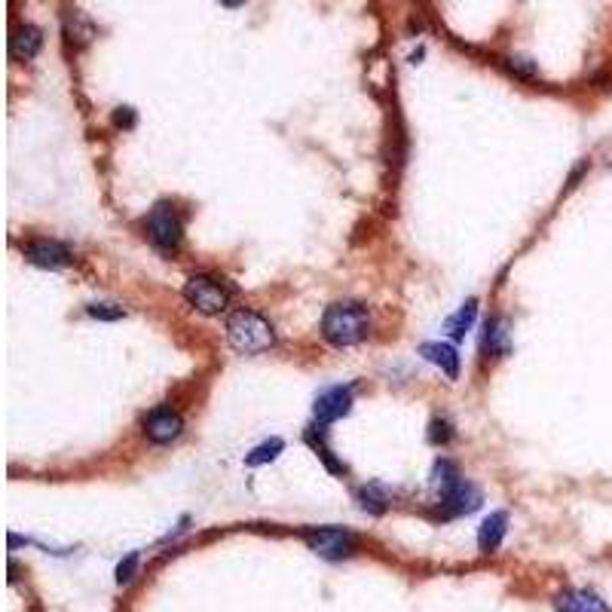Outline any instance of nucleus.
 <instances>
[{
	"mask_svg": "<svg viewBox=\"0 0 612 612\" xmlns=\"http://www.w3.org/2000/svg\"><path fill=\"white\" fill-rule=\"evenodd\" d=\"M304 542L309 545V551H315L325 560H343L358 549L356 532L343 527H306Z\"/></svg>",
	"mask_w": 612,
	"mask_h": 612,
	"instance_id": "39448f33",
	"label": "nucleus"
},
{
	"mask_svg": "<svg viewBox=\"0 0 612 612\" xmlns=\"http://www.w3.org/2000/svg\"><path fill=\"white\" fill-rule=\"evenodd\" d=\"M21 251H25L28 261L34 266H43V270H62V266H68L74 261L71 248L59 239H31V242H25Z\"/></svg>",
	"mask_w": 612,
	"mask_h": 612,
	"instance_id": "0eeeda50",
	"label": "nucleus"
},
{
	"mask_svg": "<svg viewBox=\"0 0 612 612\" xmlns=\"http://www.w3.org/2000/svg\"><path fill=\"white\" fill-rule=\"evenodd\" d=\"M474 315H478V300L469 298L463 306H459L457 315H450V319L444 322V331H448L453 340H463V337L469 334L472 325H474Z\"/></svg>",
	"mask_w": 612,
	"mask_h": 612,
	"instance_id": "4468645a",
	"label": "nucleus"
},
{
	"mask_svg": "<svg viewBox=\"0 0 612 612\" xmlns=\"http://www.w3.org/2000/svg\"><path fill=\"white\" fill-rule=\"evenodd\" d=\"M420 356L432 362L435 367H441L444 377L448 380H457L459 377V352L450 347V343H423L420 347Z\"/></svg>",
	"mask_w": 612,
	"mask_h": 612,
	"instance_id": "f8f14e48",
	"label": "nucleus"
},
{
	"mask_svg": "<svg viewBox=\"0 0 612 612\" xmlns=\"http://www.w3.org/2000/svg\"><path fill=\"white\" fill-rule=\"evenodd\" d=\"M230 294H233V291H230V288L221 282V279L205 276V272H199V276H190L184 282V300L193 309L205 313V315L224 313L227 304H230Z\"/></svg>",
	"mask_w": 612,
	"mask_h": 612,
	"instance_id": "20e7f679",
	"label": "nucleus"
},
{
	"mask_svg": "<svg viewBox=\"0 0 612 612\" xmlns=\"http://www.w3.org/2000/svg\"><path fill=\"white\" fill-rule=\"evenodd\" d=\"M358 502H362V508L371 511V515H383L389 508V490L380 484H367L358 490Z\"/></svg>",
	"mask_w": 612,
	"mask_h": 612,
	"instance_id": "2eb2a0df",
	"label": "nucleus"
},
{
	"mask_svg": "<svg viewBox=\"0 0 612 612\" xmlns=\"http://www.w3.org/2000/svg\"><path fill=\"white\" fill-rule=\"evenodd\" d=\"M506 530H508V515L506 511H493L490 517H484V524L478 530V549L484 554H493L502 545V539H506Z\"/></svg>",
	"mask_w": 612,
	"mask_h": 612,
	"instance_id": "ddd939ff",
	"label": "nucleus"
},
{
	"mask_svg": "<svg viewBox=\"0 0 612 612\" xmlns=\"http://www.w3.org/2000/svg\"><path fill=\"white\" fill-rule=\"evenodd\" d=\"M184 429V420L178 410L172 407H154L147 416H144V435L150 438L154 444H172Z\"/></svg>",
	"mask_w": 612,
	"mask_h": 612,
	"instance_id": "6e6552de",
	"label": "nucleus"
},
{
	"mask_svg": "<svg viewBox=\"0 0 612 612\" xmlns=\"http://www.w3.org/2000/svg\"><path fill=\"white\" fill-rule=\"evenodd\" d=\"M227 343L239 356H257L276 347V331H272L270 319H264L255 309H236L227 319Z\"/></svg>",
	"mask_w": 612,
	"mask_h": 612,
	"instance_id": "7ed1b4c3",
	"label": "nucleus"
},
{
	"mask_svg": "<svg viewBox=\"0 0 612 612\" xmlns=\"http://www.w3.org/2000/svg\"><path fill=\"white\" fill-rule=\"evenodd\" d=\"M117 126H126V129H132L135 126V113H132V107H120L117 111Z\"/></svg>",
	"mask_w": 612,
	"mask_h": 612,
	"instance_id": "5701e85b",
	"label": "nucleus"
},
{
	"mask_svg": "<svg viewBox=\"0 0 612 612\" xmlns=\"http://www.w3.org/2000/svg\"><path fill=\"white\" fill-rule=\"evenodd\" d=\"M450 438H453V432H450L448 420H432V426H429V441L432 444H448Z\"/></svg>",
	"mask_w": 612,
	"mask_h": 612,
	"instance_id": "4be33fe9",
	"label": "nucleus"
},
{
	"mask_svg": "<svg viewBox=\"0 0 612 612\" xmlns=\"http://www.w3.org/2000/svg\"><path fill=\"white\" fill-rule=\"evenodd\" d=\"M86 313L92 315V319H98V322H120V319H126V309L117 306V304H92Z\"/></svg>",
	"mask_w": 612,
	"mask_h": 612,
	"instance_id": "aec40b11",
	"label": "nucleus"
},
{
	"mask_svg": "<svg viewBox=\"0 0 612 612\" xmlns=\"http://www.w3.org/2000/svg\"><path fill=\"white\" fill-rule=\"evenodd\" d=\"M282 450H285V441H282V438H270V441L257 444V448L251 450L248 457H245V463H248V465H264V463H272V459H276Z\"/></svg>",
	"mask_w": 612,
	"mask_h": 612,
	"instance_id": "dca6fc26",
	"label": "nucleus"
},
{
	"mask_svg": "<svg viewBox=\"0 0 612 612\" xmlns=\"http://www.w3.org/2000/svg\"><path fill=\"white\" fill-rule=\"evenodd\" d=\"M352 407V386H331L315 398V423L319 426H328V423L347 416Z\"/></svg>",
	"mask_w": 612,
	"mask_h": 612,
	"instance_id": "1a4fd4ad",
	"label": "nucleus"
},
{
	"mask_svg": "<svg viewBox=\"0 0 612 612\" xmlns=\"http://www.w3.org/2000/svg\"><path fill=\"white\" fill-rule=\"evenodd\" d=\"M147 236H150V242H154L156 248H165V251H172V248H178V245H181L184 227H181L178 212L169 203H156L154 208H150Z\"/></svg>",
	"mask_w": 612,
	"mask_h": 612,
	"instance_id": "423d86ee",
	"label": "nucleus"
},
{
	"mask_svg": "<svg viewBox=\"0 0 612 612\" xmlns=\"http://www.w3.org/2000/svg\"><path fill=\"white\" fill-rule=\"evenodd\" d=\"M432 484L438 487V499H441L444 517L453 515H472L481 508V490L459 474L457 463L450 459H438L432 469Z\"/></svg>",
	"mask_w": 612,
	"mask_h": 612,
	"instance_id": "f03ea898",
	"label": "nucleus"
},
{
	"mask_svg": "<svg viewBox=\"0 0 612 612\" xmlns=\"http://www.w3.org/2000/svg\"><path fill=\"white\" fill-rule=\"evenodd\" d=\"M306 444H309V448H313L315 453H319L322 463L328 465V472H334V474H343V472H347V465L337 463L334 453H331V450L325 448V444H322V438H315V429H309V432H306Z\"/></svg>",
	"mask_w": 612,
	"mask_h": 612,
	"instance_id": "f3484780",
	"label": "nucleus"
},
{
	"mask_svg": "<svg viewBox=\"0 0 612 612\" xmlns=\"http://www.w3.org/2000/svg\"><path fill=\"white\" fill-rule=\"evenodd\" d=\"M484 349L490 352V356H496V352H506V328H502V322H499V319H490V322H487Z\"/></svg>",
	"mask_w": 612,
	"mask_h": 612,
	"instance_id": "a211bd4d",
	"label": "nucleus"
},
{
	"mask_svg": "<svg viewBox=\"0 0 612 612\" xmlns=\"http://www.w3.org/2000/svg\"><path fill=\"white\" fill-rule=\"evenodd\" d=\"M371 331V315L362 304L356 300H340V304H331L322 315V337L337 349H347L362 343Z\"/></svg>",
	"mask_w": 612,
	"mask_h": 612,
	"instance_id": "f257e3e1",
	"label": "nucleus"
},
{
	"mask_svg": "<svg viewBox=\"0 0 612 612\" xmlns=\"http://www.w3.org/2000/svg\"><path fill=\"white\" fill-rule=\"evenodd\" d=\"M43 46V34L34 25H19L10 38V55L16 62H31Z\"/></svg>",
	"mask_w": 612,
	"mask_h": 612,
	"instance_id": "9b49d317",
	"label": "nucleus"
},
{
	"mask_svg": "<svg viewBox=\"0 0 612 612\" xmlns=\"http://www.w3.org/2000/svg\"><path fill=\"white\" fill-rule=\"evenodd\" d=\"M506 68L511 71L515 77H524V80H532V77L539 74V64L527 59V55H508L506 59Z\"/></svg>",
	"mask_w": 612,
	"mask_h": 612,
	"instance_id": "6ab92c4d",
	"label": "nucleus"
},
{
	"mask_svg": "<svg viewBox=\"0 0 612 612\" xmlns=\"http://www.w3.org/2000/svg\"><path fill=\"white\" fill-rule=\"evenodd\" d=\"M135 570H138V551L126 554V560H120L117 566V585H129L135 579Z\"/></svg>",
	"mask_w": 612,
	"mask_h": 612,
	"instance_id": "412c9836",
	"label": "nucleus"
},
{
	"mask_svg": "<svg viewBox=\"0 0 612 612\" xmlns=\"http://www.w3.org/2000/svg\"><path fill=\"white\" fill-rule=\"evenodd\" d=\"M554 607H558V612H612L609 603L597 591H588V588H570V591L558 594Z\"/></svg>",
	"mask_w": 612,
	"mask_h": 612,
	"instance_id": "9d476101",
	"label": "nucleus"
}]
</instances>
